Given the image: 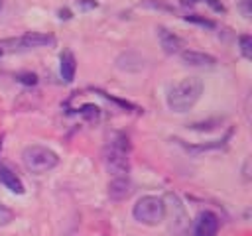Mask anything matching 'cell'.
Wrapping results in <instances>:
<instances>
[{"label": "cell", "instance_id": "cell-1", "mask_svg": "<svg viewBox=\"0 0 252 236\" xmlns=\"http://www.w3.org/2000/svg\"><path fill=\"white\" fill-rule=\"evenodd\" d=\"M130 144L124 134H110L106 146H104V163L112 177H128L130 171Z\"/></svg>", "mask_w": 252, "mask_h": 236}, {"label": "cell", "instance_id": "cell-2", "mask_svg": "<svg viewBox=\"0 0 252 236\" xmlns=\"http://www.w3.org/2000/svg\"><path fill=\"white\" fill-rule=\"evenodd\" d=\"M203 92V81L197 77H185L167 90V106L173 112H187L195 106Z\"/></svg>", "mask_w": 252, "mask_h": 236}, {"label": "cell", "instance_id": "cell-3", "mask_svg": "<svg viewBox=\"0 0 252 236\" xmlns=\"http://www.w3.org/2000/svg\"><path fill=\"white\" fill-rule=\"evenodd\" d=\"M22 161L32 173H47L59 163V157L53 149L45 146H28L22 151Z\"/></svg>", "mask_w": 252, "mask_h": 236}, {"label": "cell", "instance_id": "cell-4", "mask_svg": "<svg viewBox=\"0 0 252 236\" xmlns=\"http://www.w3.org/2000/svg\"><path fill=\"white\" fill-rule=\"evenodd\" d=\"M132 214L138 222L146 224V226H156L165 218V205L163 199L154 197V195H146L142 199L136 201Z\"/></svg>", "mask_w": 252, "mask_h": 236}, {"label": "cell", "instance_id": "cell-5", "mask_svg": "<svg viewBox=\"0 0 252 236\" xmlns=\"http://www.w3.org/2000/svg\"><path fill=\"white\" fill-rule=\"evenodd\" d=\"M163 205H165V214L167 212L171 214V228L175 232H183V228L187 226V214H185V208H183L181 201L175 195H167Z\"/></svg>", "mask_w": 252, "mask_h": 236}, {"label": "cell", "instance_id": "cell-6", "mask_svg": "<svg viewBox=\"0 0 252 236\" xmlns=\"http://www.w3.org/2000/svg\"><path fill=\"white\" fill-rule=\"evenodd\" d=\"M219 232V216L211 210H203L195 220L193 236H217Z\"/></svg>", "mask_w": 252, "mask_h": 236}, {"label": "cell", "instance_id": "cell-7", "mask_svg": "<svg viewBox=\"0 0 252 236\" xmlns=\"http://www.w3.org/2000/svg\"><path fill=\"white\" fill-rule=\"evenodd\" d=\"M132 193V185L128 177H112L108 183V197L112 201H124Z\"/></svg>", "mask_w": 252, "mask_h": 236}, {"label": "cell", "instance_id": "cell-8", "mask_svg": "<svg viewBox=\"0 0 252 236\" xmlns=\"http://www.w3.org/2000/svg\"><path fill=\"white\" fill-rule=\"evenodd\" d=\"M181 59L183 63L191 65V67H213L217 63V59L209 53H201V51H181Z\"/></svg>", "mask_w": 252, "mask_h": 236}, {"label": "cell", "instance_id": "cell-9", "mask_svg": "<svg viewBox=\"0 0 252 236\" xmlns=\"http://www.w3.org/2000/svg\"><path fill=\"white\" fill-rule=\"evenodd\" d=\"M0 183H2L6 189H10L12 193H16V195H22V193H24V183H22V179H20L8 165H0Z\"/></svg>", "mask_w": 252, "mask_h": 236}, {"label": "cell", "instance_id": "cell-10", "mask_svg": "<svg viewBox=\"0 0 252 236\" xmlns=\"http://www.w3.org/2000/svg\"><path fill=\"white\" fill-rule=\"evenodd\" d=\"M10 43L20 45V47H41V45L53 43V37H51V35H45V33L30 31V33H26V35H22L20 39H14V41H10Z\"/></svg>", "mask_w": 252, "mask_h": 236}, {"label": "cell", "instance_id": "cell-11", "mask_svg": "<svg viewBox=\"0 0 252 236\" xmlns=\"http://www.w3.org/2000/svg\"><path fill=\"white\" fill-rule=\"evenodd\" d=\"M59 71H61V77H63L65 83H71V81L75 79L77 59H75V55H73L69 49H65V51L61 53V57H59Z\"/></svg>", "mask_w": 252, "mask_h": 236}, {"label": "cell", "instance_id": "cell-12", "mask_svg": "<svg viewBox=\"0 0 252 236\" xmlns=\"http://www.w3.org/2000/svg\"><path fill=\"white\" fill-rule=\"evenodd\" d=\"M158 37H159V43H161V47H163L165 53L173 55V53L181 51V39L173 31H169L165 28H158Z\"/></svg>", "mask_w": 252, "mask_h": 236}, {"label": "cell", "instance_id": "cell-13", "mask_svg": "<svg viewBox=\"0 0 252 236\" xmlns=\"http://www.w3.org/2000/svg\"><path fill=\"white\" fill-rule=\"evenodd\" d=\"M240 51L246 59H252V37L250 35H240Z\"/></svg>", "mask_w": 252, "mask_h": 236}, {"label": "cell", "instance_id": "cell-14", "mask_svg": "<svg viewBox=\"0 0 252 236\" xmlns=\"http://www.w3.org/2000/svg\"><path fill=\"white\" fill-rule=\"evenodd\" d=\"M14 220V210L0 203V226H6Z\"/></svg>", "mask_w": 252, "mask_h": 236}, {"label": "cell", "instance_id": "cell-15", "mask_svg": "<svg viewBox=\"0 0 252 236\" xmlns=\"http://www.w3.org/2000/svg\"><path fill=\"white\" fill-rule=\"evenodd\" d=\"M22 83H26V85H35L37 83V77L33 75V73H24V75H20L18 77Z\"/></svg>", "mask_w": 252, "mask_h": 236}, {"label": "cell", "instance_id": "cell-16", "mask_svg": "<svg viewBox=\"0 0 252 236\" xmlns=\"http://www.w3.org/2000/svg\"><path fill=\"white\" fill-rule=\"evenodd\" d=\"M201 2H205V4H209L215 12H224V6L220 4V0H201Z\"/></svg>", "mask_w": 252, "mask_h": 236}, {"label": "cell", "instance_id": "cell-17", "mask_svg": "<svg viewBox=\"0 0 252 236\" xmlns=\"http://www.w3.org/2000/svg\"><path fill=\"white\" fill-rule=\"evenodd\" d=\"M187 20H191V22H197V24H201V26H207V28H213V26H215L213 22H209V20H203V18H197V16H187Z\"/></svg>", "mask_w": 252, "mask_h": 236}, {"label": "cell", "instance_id": "cell-18", "mask_svg": "<svg viewBox=\"0 0 252 236\" xmlns=\"http://www.w3.org/2000/svg\"><path fill=\"white\" fill-rule=\"evenodd\" d=\"M77 6H81V8H96V2L94 0H77Z\"/></svg>", "mask_w": 252, "mask_h": 236}, {"label": "cell", "instance_id": "cell-19", "mask_svg": "<svg viewBox=\"0 0 252 236\" xmlns=\"http://www.w3.org/2000/svg\"><path fill=\"white\" fill-rule=\"evenodd\" d=\"M2 140H4V136H0V149H2Z\"/></svg>", "mask_w": 252, "mask_h": 236}, {"label": "cell", "instance_id": "cell-20", "mask_svg": "<svg viewBox=\"0 0 252 236\" xmlns=\"http://www.w3.org/2000/svg\"><path fill=\"white\" fill-rule=\"evenodd\" d=\"M2 4H4V0H0V10H2Z\"/></svg>", "mask_w": 252, "mask_h": 236}, {"label": "cell", "instance_id": "cell-21", "mask_svg": "<svg viewBox=\"0 0 252 236\" xmlns=\"http://www.w3.org/2000/svg\"><path fill=\"white\" fill-rule=\"evenodd\" d=\"M0 53H2V49H0Z\"/></svg>", "mask_w": 252, "mask_h": 236}]
</instances>
